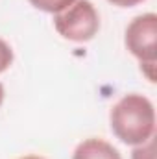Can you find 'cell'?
I'll return each instance as SVG.
<instances>
[{"instance_id": "obj_1", "label": "cell", "mask_w": 157, "mask_h": 159, "mask_svg": "<svg viewBox=\"0 0 157 159\" xmlns=\"http://www.w3.org/2000/svg\"><path fill=\"white\" fill-rule=\"evenodd\" d=\"M111 129L124 144L139 146L154 137L155 109L154 104L137 93L126 94L113 106L109 113Z\"/></svg>"}, {"instance_id": "obj_2", "label": "cell", "mask_w": 157, "mask_h": 159, "mask_svg": "<svg viewBox=\"0 0 157 159\" xmlns=\"http://www.w3.org/2000/svg\"><path fill=\"white\" fill-rule=\"evenodd\" d=\"M54 28L65 39L87 43L100 30V15L91 0H76L54 15Z\"/></svg>"}, {"instance_id": "obj_3", "label": "cell", "mask_w": 157, "mask_h": 159, "mask_svg": "<svg viewBox=\"0 0 157 159\" xmlns=\"http://www.w3.org/2000/svg\"><path fill=\"white\" fill-rule=\"evenodd\" d=\"M126 48L141 63H157V15L135 17L126 28Z\"/></svg>"}, {"instance_id": "obj_4", "label": "cell", "mask_w": 157, "mask_h": 159, "mask_svg": "<svg viewBox=\"0 0 157 159\" xmlns=\"http://www.w3.org/2000/svg\"><path fill=\"white\" fill-rule=\"evenodd\" d=\"M72 159H122V156L107 141L91 137L76 146Z\"/></svg>"}, {"instance_id": "obj_5", "label": "cell", "mask_w": 157, "mask_h": 159, "mask_svg": "<svg viewBox=\"0 0 157 159\" xmlns=\"http://www.w3.org/2000/svg\"><path fill=\"white\" fill-rule=\"evenodd\" d=\"M76 0H30V4L34 7H37L44 13H59L65 7H69L70 4H74Z\"/></svg>"}, {"instance_id": "obj_6", "label": "cell", "mask_w": 157, "mask_h": 159, "mask_svg": "<svg viewBox=\"0 0 157 159\" xmlns=\"http://www.w3.org/2000/svg\"><path fill=\"white\" fill-rule=\"evenodd\" d=\"M131 159H155V156H154V137L148 139L146 143L135 146L131 152Z\"/></svg>"}, {"instance_id": "obj_7", "label": "cell", "mask_w": 157, "mask_h": 159, "mask_svg": "<svg viewBox=\"0 0 157 159\" xmlns=\"http://www.w3.org/2000/svg\"><path fill=\"white\" fill-rule=\"evenodd\" d=\"M13 63V50L4 39H0V74L6 72Z\"/></svg>"}, {"instance_id": "obj_8", "label": "cell", "mask_w": 157, "mask_h": 159, "mask_svg": "<svg viewBox=\"0 0 157 159\" xmlns=\"http://www.w3.org/2000/svg\"><path fill=\"white\" fill-rule=\"evenodd\" d=\"M113 6H118V7H133L137 4H141L142 0H109Z\"/></svg>"}, {"instance_id": "obj_9", "label": "cell", "mask_w": 157, "mask_h": 159, "mask_svg": "<svg viewBox=\"0 0 157 159\" xmlns=\"http://www.w3.org/2000/svg\"><path fill=\"white\" fill-rule=\"evenodd\" d=\"M4 94H6V93H4V85L0 83V106H2V102H4Z\"/></svg>"}, {"instance_id": "obj_10", "label": "cell", "mask_w": 157, "mask_h": 159, "mask_svg": "<svg viewBox=\"0 0 157 159\" xmlns=\"http://www.w3.org/2000/svg\"><path fill=\"white\" fill-rule=\"evenodd\" d=\"M20 159H44V157H41V156H24Z\"/></svg>"}]
</instances>
